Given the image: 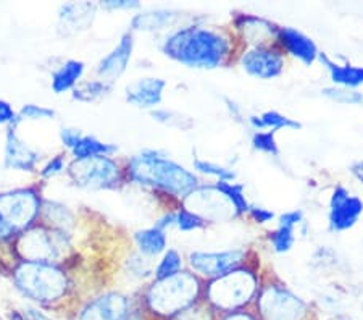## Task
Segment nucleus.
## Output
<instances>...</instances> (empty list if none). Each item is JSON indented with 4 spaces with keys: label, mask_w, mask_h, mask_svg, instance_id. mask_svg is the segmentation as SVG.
I'll return each mask as SVG.
<instances>
[{
    "label": "nucleus",
    "mask_w": 363,
    "mask_h": 320,
    "mask_svg": "<svg viewBox=\"0 0 363 320\" xmlns=\"http://www.w3.org/2000/svg\"><path fill=\"white\" fill-rule=\"evenodd\" d=\"M233 39L220 29L191 25L169 33L162 52L187 68L215 70L233 57Z\"/></svg>",
    "instance_id": "nucleus-1"
},
{
    "label": "nucleus",
    "mask_w": 363,
    "mask_h": 320,
    "mask_svg": "<svg viewBox=\"0 0 363 320\" xmlns=\"http://www.w3.org/2000/svg\"><path fill=\"white\" fill-rule=\"evenodd\" d=\"M126 178L140 186L184 199L199 188V177L184 165L163 155L159 150L145 149L126 162Z\"/></svg>",
    "instance_id": "nucleus-2"
},
{
    "label": "nucleus",
    "mask_w": 363,
    "mask_h": 320,
    "mask_svg": "<svg viewBox=\"0 0 363 320\" xmlns=\"http://www.w3.org/2000/svg\"><path fill=\"white\" fill-rule=\"evenodd\" d=\"M203 280L181 270L173 277L155 280L144 293V307L152 316L169 320L203 299Z\"/></svg>",
    "instance_id": "nucleus-3"
},
{
    "label": "nucleus",
    "mask_w": 363,
    "mask_h": 320,
    "mask_svg": "<svg viewBox=\"0 0 363 320\" xmlns=\"http://www.w3.org/2000/svg\"><path fill=\"white\" fill-rule=\"evenodd\" d=\"M260 283V277L254 267L244 264L216 280L205 283L203 301L218 316L249 309L259 294Z\"/></svg>",
    "instance_id": "nucleus-4"
},
{
    "label": "nucleus",
    "mask_w": 363,
    "mask_h": 320,
    "mask_svg": "<svg viewBox=\"0 0 363 320\" xmlns=\"http://www.w3.org/2000/svg\"><path fill=\"white\" fill-rule=\"evenodd\" d=\"M16 289L39 304H52L63 299L69 289L67 272L55 262L21 260L11 273Z\"/></svg>",
    "instance_id": "nucleus-5"
},
{
    "label": "nucleus",
    "mask_w": 363,
    "mask_h": 320,
    "mask_svg": "<svg viewBox=\"0 0 363 320\" xmlns=\"http://www.w3.org/2000/svg\"><path fill=\"white\" fill-rule=\"evenodd\" d=\"M43 212L36 188H21L0 193V241H13L31 228Z\"/></svg>",
    "instance_id": "nucleus-6"
},
{
    "label": "nucleus",
    "mask_w": 363,
    "mask_h": 320,
    "mask_svg": "<svg viewBox=\"0 0 363 320\" xmlns=\"http://www.w3.org/2000/svg\"><path fill=\"white\" fill-rule=\"evenodd\" d=\"M252 306L259 320H312L308 302L278 280L260 283L259 294Z\"/></svg>",
    "instance_id": "nucleus-7"
},
{
    "label": "nucleus",
    "mask_w": 363,
    "mask_h": 320,
    "mask_svg": "<svg viewBox=\"0 0 363 320\" xmlns=\"http://www.w3.org/2000/svg\"><path fill=\"white\" fill-rule=\"evenodd\" d=\"M68 175L76 186L86 189H115L128 182L125 168L107 155L73 160L68 165Z\"/></svg>",
    "instance_id": "nucleus-8"
},
{
    "label": "nucleus",
    "mask_w": 363,
    "mask_h": 320,
    "mask_svg": "<svg viewBox=\"0 0 363 320\" xmlns=\"http://www.w3.org/2000/svg\"><path fill=\"white\" fill-rule=\"evenodd\" d=\"M69 235L45 226H31L16 238V248L28 262H55L62 249L68 246Z\"/></svg>",
    "instance_id": "nucleus-9"
},
{
    "label": "nucleus",
    "mask_w": 363,
    "mask_h": 320,
    "mask_svg": "<svg viewBox=\"0 0 363 320\" xmlns=\"http://www.w3.org/2000/svg\"><path fill=\"white\" fill-rule=\"evenodd\" d=\"M247 251L241 248L215 253L194 251L187 258V264L199 278L212 282L247 264Z\"/></svg>",
    "instance_id": "nucleus-10"
},
{
    "label": "nucleus",
    "mask_w": 363,
    "mask_h": 320,
    "mask_svg": "<svg viewBox=\"0 0 363 320\" xmlns=\"http://www.w3.org/2000/svg\"><path fill=\"white\" fill-rule=\"evenodd\" d=\"M239 65L257 79H274L284 72L286 55L278 44L255 45L242 52L239 57Z\"/></svg>",
    "instance_id": "nucleus-11"
},
{
    "label": "nucleus",
    "mask_w": 363,
    "mask_h": 320,
    "mask_svg": "<svg viewBox=\"0 0 363 320\" xmlns=\"http://www.w3.org/2000/svg\"><path fill=\"white\" fill-rule=\"evenodd\" d=\"M184 204L192 202V206H183L187 211L194 212L205 220V222H215V220H228L238 217L234 209L226 197L215 188V184L201 186L196 188L189 196L183 199Z\"/></svg>",
    "instance_id": "nucleus-12"
},
{
    "label": "nucleus",
    "mask_w": 363,
    "mask_h": 320,
    "mask_svg": "<svg viewBox=\"0 0 363 320\" xmlns=\"http://www.w3.org/2000/svg\"><path fill=\"white\" fill-rule=\"evenodd\" d=\"M363 215V201L359 196L350 194L347 188L337 184L330 197L328 224L331 231L342 233L352 230Z\"/></svg>",
    "instance_id": "nucleus-13"
},
{
    "label": "nucleus",
    "mask_w": 363,
    "mask_h": 320,
    "mask_svg": "<svg viewBox=\"0 0 363 320\" xmlns=\"http://www.w3.org/2000/svg\"><path fill=\"white\" fill-rule=\"evenodd\" d=\"M130 314V298L118 291H108L87 302L79 311L78 320H128Z\"/></svg>",
    "instance_id": "nucleus-14"
},
{
    "label": "nucleus",
    "mask_w": 363,
    "mask_h": 320,
    "mask_svg": "<svg viewBox=\"0 0 363 320\" xmlns=\"http://www.w3.org/2000/svg\"><path fill=\"white\" fill-rule=\"evenodd\" d=\"M278 48L286 54L302 62L303 65H313L318 60L320 50L312 38L292 26H279L277 36Z\"/></svg>",
    "instance_id": "nucleus-15"
},
{
    "label": "nucleus",
    "mask_w": 363,
    "mask_h": 320,
    "mask_svg": "<svg viewBox=\"0 0 363 320\" xmlns=\"http://www.w3.org/2000/svg\"><path fill=\"white\" fill-rule=\"evenodd\" d=\"M234 26L242 34L245 43L250 44V48L277 44L279 26L265 18H260V16L238 15L234 18Z\"/></svg>",
    "instance_id": "nucleus-16"
},
{
    "label": "nucleus",
    "mask_w": 363,
    "mask_h": 320,
    "mask_svg": "<svg viewBox=\"0 0 363 320\" xmlns=\"http://www.w3.org/2000/svg\"><path fill=\"white\" fill-rule=\"evenodd\" d=\"M39 154L16 135V125L11 123L7 131V141H5V167L11 170L34 172Z\"/></svg>",
    "instance_id": "nucleus-17"
},
{
    "label": "nucleus",
    "mask_w": 363,
    "mask_h": 320,
    "mask_svg": "<svg viewBox=\"0 0 363 320\" xmlns=\"http://www.w3.org/2000/svg\"><path fill=\"white\" fill-rule=\"evenodd\" d=\"M167 81L162 78H139L126 86V101L139 109H155L163 101Z\"/></svg>",
    "instance_id": "nucleus-18"
},
{
    "label": "nucleus",
    "mask_w": 363,
    "mask_h": 320,
    "mask_svg": "<svg viewBox=\"0 0 363 320\" xmlns=\"http://www.w3.org/2000/svg\"><path fill=\"white\" fill-rule=\"evenodd\" d=\"M134 49V38L131 33H125L120 39V43L115 45V49L105 55L97 65V75L104 81H112L121 77L126 72L128 63L131 60Z\"/></svg>",
    "instance_id": "nucleus-19"
},
{
    "label": "nucleus",
    "mask_w": 363,
    "mask_h": 320,
    "mask_svg": "<svg viewBox=\"0 0 363 320\" xmlns=\"http://www.w3.org/2000/svg\"><path fill=\"white\" fill-rule=\"evenodd\" d=\"M318 60L330 73V78L335 86L345 87V89H355L363 84V67H355L350 63H337L331 60L323 52H320Z\"/></svg>",
    "instance_id": "nucleus-20"
},
{
    "label": "nucleus",
    "mask_w": 363,
    "mask_h": 320,
    "mask_svg": "<svg viewBox=\"0 0 363 320\" xmlns=\"http://www.w3.org/2000/svg\"><path fill=\"white\" fill-rule=\"evenodd\" d=\"M94 15H96V5L94 4H67L60 7L58 20H60V28L74 33L89 26Z\"/></svg>",
    "instance_id": "nucleus-21"
},
{
    "label": "nucleus",
    "mask_w": 363,
    "mask_h": 320,
    "mask_svg": "<svg viewBox=\"0 0 363 320\" xmlns=\"http://www.w3.org/2000/svg\"><path fill=\"white\" fill-rule=\"evenodd\" d=\"M134 243L139 249V254L144 258H157L167 251L168 236L167 231H163L157 226L139 230L134 233Z\"/></svg>",
    "instance_id": "nucleus-22"
},
{
    "label": "nucleus",
    "mask_w": 363,
    "mask_h": 320,
    "mask_svg": "<svg viewBox=\"0 0 363 320\" xmlns=\"http://www.w3.org/2000/svg\"><path fill=\"white\" fill-rule=\"evenodd\" d=\"M84 75V63L81 60H67L52 73V89L55 94L74 89Z\"/></svg>",
    "instance_id": "nucleus-23"
},
{
    "label": "nucleus",
    "mask_w": 363,
    "mask_h": 320,
    "mask_svg": "<svg viewBox=\"0 0 363 320\" xmlns=\"http://www.w3.org/2000/svg\"><path fill=\"white\" fill-rule=\"evenodd\" d=\"M249 123L255 131H279V130H301L302 123L289 118L277 110H267L260 115H250Z\"/></svg>",
    "instance_id": "nucleus-24"
},
{
    "label": "nucleus",
    "mask_w": 363,
    "mask_h": 320,
    "mask_svg": "<svg viewBox=\"0 0 363 320\" xmlns=\"http://www.w3.org/2000/svg\"><path fill=\"white\" fill-rule=\"evenodd\" d=\"M178 13L173 10H149L143 11L131 20V29L134 31H159V29L173 25Z\"/></svg>",
    "instance_id": "nucleus-25"
},
{
    "label": "nucleus",
    "mask_w": 363,
    "mask_h": 320,
    "mask_svg": "<svg viewBox=\"0 0 363 320\" xmlns=\"http://www.w3.org/2000/svg\"><path fill=\"white\" fill-rule=\"evenodd\" d=\"M40 214H44L45 224L49 225V228H54V230H58L62 233H67V235L74 225L73 212L60 202L45 201L43 204V212H40Z\"/></svg>",
    "instance_id": "nucleus-26"
},
{
    "label": "nucleus",
    "mask_w": 363,
    "mask_h": 320,
    "mask_svg": "<svg viewBox=\"0 0 363 320\" xmlns=\"http://www.w3.org/2000/svg\"><path fill=\"white\" fill-rule=\"evenodd\" d=\"M116 150H118V148H116L115 144L102 143L99 141L97 138L83 135L72 149V153L74 155V160H83V159H91V157H101V155L110 157L112 154H115Z\"/></svg>",
    "instance_id": "nucleus-27"
},
{
    "label": "nucleus",
    "mask_w": 363,
    "mask_h": 320,
    "mask_svg": "<svg viewBox=\"0 0 363 320\" xmlns=\"http://www.w3.org/2000/svg\"><path fill=\"white\" fill-rule=\"evenodd\" d=\"M215 188L226 197L228 202L233 206L234 212L238 214V217L239 215L249 214L250 202L247 201V196H245L244 184L234 182H216Z\"/></svg>",
    "instance_id": "nucleus-28"
},
{
    "label": "nucleus",
    "mask_w": 363,
    "mask_h": 320,
    "mask_svg": "<svg viewBox=\"0 0 363 320\" xmlns=\"http://www.w3.org/2000/svg\"><path fill=\"white\" fill-rule=\"evenodd\" d=\"M112 89V83L104 79L81 81L73 89V99L79 102H94L97 99L107 96Z\"/></svg>",
    "instance_id": "nucleus-29"
},
{
    "label": "nucleus",
    "mask_w": 363,
    "mask_h": 320,
    "mask_svg": "<svg viewBox=\"0 0 363 320\" xmlns=\"http://www.w3.org/2000/svg\"><path fill=\"white\" fill-rule=\"evenodd\" d=\"M181 270H183V255L177 249H168V251L163 253V258L157 265L154 275L155 280H163V278L177 275Z\"/></svg>",
    "instance_id": "nucleus-30"
},
{
    "label": "nucleus",
    "mask_w": 363,
    "mask_h": 320,
    "mask_svg": "<svg viewBox=\"0 0 363 320\" xmlns=\"http://www.w3.org/2000/svg\"><path fill=\"white\" fill-rule=\"evenodd\" d=\"M268 241H270L274 253L278 254L289 253L296 243V228L278 225L273 231L268 233Z\"/></svg>",
    "instance_id": "nucleus-31"
},
{
    "label": "nucleus",
    "mask_w": 363,
    "mask_h": 320,
    "mask_svg": "<svg viewBox=\"0 0 363 320\" xmlns=\"http://www.w3.org/2000/svg\"><path fill=\"white\" fill-rule=\"evenodd\" d=\"M321 94L337 104H344V106L363 107V92H359L357 89H345V87L331 86L325 87L321 91Z\"/></svg>",
    "instance_id": "nucleus-32"
},
{
    "label": "nucleus",
    "mask_w": 363,
    "mask_h": 320,
    "mask_svg": "<svg viewBox=\"0 0 363 320\" xmlns=\"http://www.w3.org/2000/svg\"><path fill=\"white\" fill-rule=\"evenodd\" d=\"M194 170L197 173L207 175V177L216 178V182H234V180H236V173H234L231 168L215 164V162H210V160L196 159Z\"/></svg>",
    "instance_id": "nucleus-33"
},
{
    "label": "nucleus",
    "mask_w": 363,
    "mask_h": 320,
    "mask_svg": "<svg viewBox=\"0 0 363 320\" xmlns=\"http://www.w3.org/2000/svg\"><path fill=\"white\" fill-rule=\"evenodd\" d=\"M252 148L262 154L277 157L279 155V145L274 131H255L252 135Z\"/></svg>",
    "instance_id": "nucleus-34"
},
{
    "label": "nucleus",
    "mask_w": 363,
    "mask_h": 320,
    "mask_svg": "<svg viewBox=\"0 0 363 320\" xmlns=\"http://www.w3.org/2000/svg\"><path fill=\"white\" fill-rule=\"evenodd\" d=\"M174 225H177L178 230L181 231H196L205 228L207 222H205L201 215L187 211L186 207L181 206L177 211V224Z\"/></svg>",
    "instance_id": "nucleus-35"
},
{
    "label": "nucleus",
    "mask_w": 363,
    "mask_h": 320,
    "mask_svg": "<svg viewBox=\"0 0 363 320\" xmlns=\"http://www.w3.org/2000/svg\"><path fill=\"white\" fill-rule=\"evenodd\" d=\"M152 116H154V120L160 121L163 125L181 128V130H187V128L192 126V121L189 118H186V116H183L178 112H173V110H167V109L152 110Z\"/></svg>",
    "instance_id": "nucleus-36"
},
{
    "label": "nucleus",
    "mask_w": 363,
    "mask_h": 320,
    "mask_svg": "<svg viewBox=\"0 0 363 320\" xmlns=\"http://www.w3.org/2000/svg\"><path fill=\"white\" fill-rule=\"evenodd\" d=\"M54 116H55V112L52 109H47L43 106H34V104H28V106L23 107L20 112L16 114L13 125L18 126V123L23 120H52Z\"/></svg>",
    "instance_id": "nucleus-37"
},
{
    "label": "nucleus",
    "mask_w": 363,
    "mask_h": 320,
    "mask_svg": "<svg viewBox=\"0 0 363 320\" xmlns=\"http://www.w3.org/2000/svg\"><path fill=\"white\" fill-rule=\"evenodd\" d=\"M247 215L252 220H254L255 224H259V225H265L268 222H272V220L274 219L273 211H270V209H267V207H262V206H255V204H250Z\"/></svg>",
    "instance_id": "nucleus-38"
},
{
    "label": "nucleus",
    "mask_w": 363,
    "mask_h": 320,
    "mask_svg": "<svg viewBox=\"0 0 363 320\" xmlns=\"http://www.w3.org/2000/svg\"><path fill=\"white\" fill-rule=\"evenodd\" d=\"M63 168H65L63 155H55L54 159H50L44 165L43 170H40V175H43L44 178H50V177H55V175H58V173H62Z\"/></svg>",
    "instance_id": "nucleus-39"
},
{
    "label": "nucleus",
    "mask_w": 363,
    "mask_h": 320,
    "mask_svg": "<svg viewBox=\"0 0 363 320\" xmlns=\"http://www.w3.org/2000/svg\"><path fill=\"white\" fill-rule=\"evenodd\" d=\"M301 224H303V212L302 211H289L279 215L278 225L281 226H291V228H296Z\"/></svg>",
    "instance_id": "nucleus-40"
},
{
    "label": "nucleus",
    "mask_w": 363,
    "mask_h": 320,
    "mask_svg": "<svg viewBox=\"0 0 363 320\" xmlns=\"http://www.w3.org/2000/svg\"><path fill=\"white\" fill-rule=\"evenodd\" d=\"M130 270L133 272V275H136L138 278H145L150 275L147 259L140 254L136 255L133 260H130Z\"/></svg>",
    "instance_id": "nucleus-41"
},
{
    "label": "nucleus",
    "mask_w": 363,
    "mask_h": 320,
    "mask_svg": "<svg viewBox=\"0 0 363 320\" xmlns=\"http://www.w3.org/2000/svg\"><path fill=\"white\" fill-rule=\"evenodd\" d=\"M81 136H83V133H81L79 130H74V128H62V131H60L62 143L68 149H73L76 143L81 139Z\"/></svg>",
    "instance_id": "nucleus-42"
},
{
    "label": "nucleus",
    "mask_w": 363,
    "mask_h": 320,
    "mask_svg": "<svg viewBox=\"0 0 363 320\" xmlns=\"http://www.w3.org/2000/svg\"><path fill=\"white\" fill-rule=\"evenodd\" d=\"M139 2L136 0H107V2L102 4L104 9L107 10H131V9H138Z\"/></svg>",
    "instance_id": "nucleus-43"
},
{
    "label": "nucleus",
    "mask_w": 363,
    "mask_h": 320,
    "mask_svg": "<svg viewBox=\"0 0 363 320\" xmlns=\"http://www.w3.org/2000/svg\"><path fill=\"white\" fill-rule=\"evenodd\" d=\"M216 320H259V317L255 316V312H252L249 309H241V311L221 314Z\"/></svg>",
    "instance_id": "nucleus-44"
},
{
    "label": "nucleus",
    "mask_w": 363,
    "mask_h": 320,
    "mask_svg": "<svg viewBox=\"0 0 363 320\" xmlns=\"http://www.w3.org/2000/svg\"><path fill=\"white\" fill-rule=\"evenodd\" d=\"M16 118V114L13 112V109L9 102L5 101H0V125H5L9 123L11 125Z\"/></svg>",
    "instance_id": "nucleus-45"
},
{
    "label": "nucleus",
    "mask_w": 363,
    "mask_h": 320,
    "mask_svg": "<svg viewBox=\"0 0 363 320\" xmlns=\"http://www.w3.org/2000/svg\"><path fill=\"white\" fill-rule=\"evenodd\" d=\"M174 224H177V211L167 212L165 215H162V217L157 220L154 226H157V228H160L163 231H167L169 226H173Z\"/></svg>",
    "instance_id": "nucleus-46"
},
{
    "label": "nucleus",
    "mask_w": 363,
    "mask_h": 320,
    "mask_svg": "<svg viewBox=\"0 0 363 320\" xmlns=\"http://www.w3.org/2000/svg\"><path fill=\"white\" fill-rule=\"evenodd\" d=\"M25 317L28 320H52L45 316V314H43L38 309H33V307H28V309L25 311Z\"/></svg>",
    "instance_id": "nucleus-47"
},
{
    "label": "nucleus",
    "mask_w": 363,
    "mask_h": 320,
    "mask_svg": "<svg viewBox=\"0 0 363 320\" xmlns=\"http://www.w3.org/2000/svg\"><path fill=\"white\" fill-rule=\"evenodd\" d=\"M350 172H352L354 177L359 180L360 184L363 186V160L360 162H355V164L350 167Z\"/></svg>",
    "instance_id": "nucleus-48"
},
{
    "label": "nucleus",
    "mask_w": 363,
    "mask_h": 320,
    "mask_svg": "<svg viewBox=\"0 0 363 320\" xmlns=\"http://www.w3.org/2000/svg\"><path fill=\"white\" fill-rule=\"evenodd\" d=\"M226 104H228V109H230V112H231V115L234 116V118H238L239 115H241V109H239L236 104H234L231 99H226Z\"/></svg>",
    "instance_id": "nucleus-49"
},
{
    "label": "nucleus",
    "mask_w": 363,
    "mask_h": 320,
    "mask_svg": "<svg viewBox=\"0 0 363 320\" xmlns=\"http://www.w3.org/2000/svg\"><path fill=\"white\" fill-rule=\"evenodd\" d=\"M10 320H28V319L25 317V314L13 311V312H10Z\"/></svg>",
    "instance_id": "nucleus-50"
},
{
    "label": "nucleus",
    "mask_w": 363,
    "mask_h": 320,
    "mask_svg": "<svg viewBox=\"0 0 363 320\" xmlns=\"http://www.w3.org/2000/svg\"><path fill=\"white\" fill-rule=\"evenodd\" d=\"M336 320H354V319H336Z\"/></svg>",
    "instance_id": "nucleus-51"
}]
</instances>
